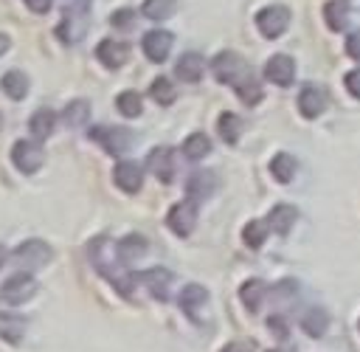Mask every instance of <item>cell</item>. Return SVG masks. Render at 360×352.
Listing matches in <instances>:
<instances>
[{"mask_svg":"<svg viewBox=\"0 0 360 352\" xmlns=\"http://www.w3.org/2000/svg\"><path fill=\"white\" fill-rule=\"evenodd\" d=\"M87 253H90L93 268H96L110 284H115V290H118L121 296H129V293H132V284H135L138 276H132V273L127 270V262H124V256H121L118 242H112L110 237H96V239H90Z\"/></svg>","mask_w":360,"mask_h":352,"instance_id":"1","label":"cell"},{"mask_svg":"<svg viewBox=\"0 0 360 352\" xmlns=\"http://www.w3.org/2000/svg\"><path fill=\"white\" fill-rule=\"evenodd\" d=\"M90 3L93 0H68L65 3V14H62V23L56 28L62 42H68V45L82 42V37L90 28Z\"/></svg>","mask_w":360,"mask_h":352,"instance_id":"2","label":"cell"},{"mask_svg":"<svg viewBox=\"0 0 360 352\" xmlns=\"http://www.w3.org/2000/svg\"><path fill=\"white\" fill-rule=\"evenodd\" d=\"M211 70H214V76H217L222 84H233V87H236L245 76H250L245 59H242L236 51H219V54L211 59Z\"/></svg>","mask_w":360,"mask_h":352,"instance_id":"3","label":"cell"},{"mask_svg":"<svg viewBox=\"0 0 360 352\" xmlns=\"http://www.w3.org/2000/svg\"><path fill=\"white\" fill-rule=\"evenodd\" d=\"M11 163H14L17 172H22V175H34V172L45 163V152H42L39 141H31V138L14 141V146H11Z\"/></svg>","mask_w":360,"mask_h":352,"instance_id":"4","label":"cell"},{"mask_svg":"<svg viewBox=\"0 0 360 352\" xmlns=\"http://www.w3.org/2000/svg\"><path fill=\"white\" fill-rule=\"evenodd\" d=\"M287 25H290V11H287L284 6H278V3H270V6H264V8L256 14V28H259L267 39L281 37V34L287 31Z\"/></svg>","mask_w":360,"mask_h":352,"instance_id":"5","label":"cell"},{"mask_svg":"<svg viewBox=\"0 0 360 352\" xmlns=\"http://www.w3.org/2000/svg\"><path fill=\"white\" fill-rule=\"evenodd\" d=\"M14 259H17L20 268L37 270V268H42V265H48V262L53 259V251H51V245L42 242V239H25L22 245H17Z\"/></svg>","mask_w":360,"mask_h":352,"instance_id":"6","label":"cell"},{"mask_svg":"<svg viewBox=\"0 0 360 352\" xmlns=\"http://www.w3.org/2000/svg\"><path fill=\"white\" fill-rule=\"evenodd\" d=\"M90 138H96L104 146V152H110V155H124L132 144V132L124 127H93Z\"/></svg>","mask_w":360,"mask_h":352,"instance_id":"7","label":"cell"},{"mask_svg":"<svg viewBox=\"0 0 360 352\" xmlns=\"http://www.w3.org/2000/svg\"><path fill=\"white\" fill-rule=\"evenodd\" d=\"M194 222H197V203L194 200H183V203H174L166 214V225L172 228V234L177 237H188L194 231Z\"/></svg>","mask_w":360,"mask_h":352,"instance_id":"8","label":"cell"},{"mask_svg":"<svg viewBox=\"0 0 360 352\" xmlns=\"http://www.w3.org/2000/svg\"><path fill=\"white\" fill-rule=\"evenodd\" d=\"M34 290H37L34 276L17 273V276H11V279L3 282L0 296H3V301H8V304H22V301H28V298L34 296Z\"/></svg>","mask_w":360,"mask_h":352,"instance_id":"9","label":"cell"},{"mask_svg":"<svg viewBox=\"0 0 360 352\" xmlns=\"http://www.w3.org/2000/svg\"><path fill=\"white\" fill-rule=\"evenodd\" d=\"M172 42H174V37H172L169 31L155 28V31L143 34L141 48H143V54H146L149 62H163V59L169 56V51H172Z\"/></svg>","mask_w":360,"mask_h":352,"instance_id":"10","label":"cell"},{"mask_svg":"<svg viewBox=\"0 0 360 352\" xmlns=\"http://www.w3.org/2000/svg\"><path fill=\"white\" fill-rule=\"evenodd\" d=\"M264 76H267L273 84L287 87V84H292V79H295V62H292L287 54H276V56L267 59Z\"/></svg>","mask_w":360,"mask_h":352,"instance_id":"11","label":"cell"},{"mask_svg":"<svg viewBox=\"0 0 360 352\" xmlns=\"http://www.w3.org/2000/svg\"><path fill=\"white\" fill-rule=\"evenodd\" d=\"M298 110L304 118H318L326 110V90L318 84H304L298 93Z\"/></svg>","mask_w":360,"mask_h":352,"instance_id":"12","label":"cell"},{"mask_svg":"<svg viewBox=\"0 0 360 352\" xmlns=\"http://www.w3.org/2000/svg\"><path fill=\"white\" fill-rule=\"evenodd\" d=\"M112 177H115V186L124 189L127 194H135V191H141V186H143V169H141L135 161H121V163H115Z\"/></svg>","mask_w":360,"mask_h":352,"instance_id":"13","label":"cell"},{"mask_svg":"<svg viewBox=\"0 0 360 352\" xmlns=\"http://www.w3.org/2000/svg\"><path fill=\"white\" fill-rule=\"evenodd\" d=\"M96 56L104 68H121L129 59V45L121 39H101L96 48Z\"/></svg>","mask_w":360,"mask_h":352,"instance_id":"14","label":"cell"},{"mask_svg":"<svg viewBox=\"0 0 360 352\" xmlns=\"http://www.w3.org/2000/svg\"><path fill=\"white\" fill-rule=\"evenodd\" d=\"M146 166H149V172H152L158 180L169 183L172 175H174V155H172V149H169V146H155V149L149 152V158H146Z\"/></svg>","mask_w":360,"mask_h":352,"instance_id":"15","label":"cell"},{"mask_svg":"<svg viewBox=\"0 0 360 352\" xmlns=\"http://www.w3.org/2000/svg\"><path fill=\"white\" fill-rule=\"evenodd\" d=\"M214 189H217L214 172H194V175L186 180V194H188V200H194V203L208 200V197L214 194Z\"/></svg>","mask_w":360,"mask_h":352,"instance_id":"16","label":"cell"},{"mask_svg":"<svg viewBox=\"0 0 360 352\" xmlns=\"http://www.w3.org/2000/svg\"><path fill=\"white\" fill-rule=\"evenodd\" d=\"M202 70H205V59H202L200 54H194V51L183 54V56L177 59V65H174V73H177V79H183V82H188V84L200 82Z\"/></svg>","mask_w":360,"mask_h":352,"instance_id":"17","label":"cell"},{"mask_svg":"<svg viewBox=\"0 0 360 352\" xmlns=\"http://www.w3.org/2000/svg\"><path fill=\"white\" fill-rule=\"evenodd\" d=\"M138 282H143L146 287H149V293L155 296V298H166L169 296V284H172V273L169 270H163V268H149V270H143V273H138Z\"/></svg>","mask_w":360,"mask_h":352,"instance_id":"18","label":"cell"},{"mask_svg":"<svg viewBox=\"0 0 360 352\" xmlns=\"http://www.w3.org/2000/svg\"><path fill=\"white\" fill-rule=\"evenodd\" d=\"M295 220H298V208L290 206V203H278V206H273L270 214H267V225H270L273 231H278V234H287Z\"/></svg>","mask_w":360,"mask_h":352,"instance_id":"19","label":"cell"},{"mask_svg":"<svg viewBox=\"0 0 360 352\" xmlns=\"http://www.w3.org/2000/svg\"><path fill=\"white\" fill-rule=\"evenodd\" d=\"M208 301V293H205V287H200V284H186L183 287V293H180V307H183V313L188 315V318H200V307Z\"/></svg>","mask_w":360,"mask_h":352,"instance_id":"20","label":"cell"},{"mask_svg":"<svg viewBox=\"0 0 360 352\" xmlns=\"http://www.w3.org/2000/svg\"><path fill=\"white\" fill-rule=\"evenodd\" d=\"M28 130H31L34 141H45V138L56 130V113H53V110H48V107H39V110L31 115Z\"/></svg>","mask_w":360,"mask_h":352,"instance_id":"21","label":"cell"},{"mask_svg":"<svg viewBox=\"0 0 360 352\" xmlns=\"http://www.w3.org/2000/svg\"><path fill=\"white\" fill-rule=\"evenodd\" d=\"M28 76L22 73V70H8V73H3V79H0V87H3V93L8 96V99H14V101H20V99H25L28 96Z\"/></svg>","mask_w":360,"mask_h":352,"instance_id":"22","label":"cell"},{"mask_svg":"<svg viewBox=\"0 0 360 352\" xmlns=\"http://www.w3.org/2000/svg\"><path fill=\"white\" fill-rule=\"evenodd\" d=\"M323 20H326V25L332 31L346 28V23H349V6H346V0H329L323 6Z\"/></svg>","mask_w":360,"mask_h":352,"instance_id":"23","label":"cell"},{"mask_svg":"<svg viewBox=\"0 0 360 352\" xmlns=\"http://www.w3.org/2000/svg\"><path fill=\"white\" fill-rule=\"evenodd\" d=\"M264 293H267V287H264V282H262V279H248V282L242 284V290H239V296H242V304H245L250 313H256V310L262 307V298H264Z\"/></svg>","mask_w":360,"mask_h":352,"instance_id":"24","label":"cell"},{"mask_svg":"<svg viewBox=\"0 0 360 352\" xmlns=\"http://www.w3.org/2000/svg\"><path fill=\"white\" fill-rule=\"evenodd\" d=\"M62 118H65V124L73 127V130H76V127H84L87 118H90V101H87V99H73V101L65 107Z\"/></svg>","mask_w":360,"mask_h":352,"instance_id":"25","label":"cell"},{"mask_svg":"<svg viewBox=\"0 0 360 352\" xmlns=\"http://www.w3.org/2000/svg\"><path fill=\"white\" fill-rule=\"evenodd\" d=\"M217 132L225 144H236L239 141V132H242V118L236 113H222L217 118Z\"/></svg>","mask_w":360,"mask_h":352,"instance_id":"26","label":"cell"},{"mask_svg":"<svg viewBox=\"0 0 360 352\" xmlns=\"http://www.w3.org/2000/svg\"><path fill=\"white\" fill-rule=\"evenodd\" d=\"M208 152H211V141H208L205 132H191V135L183 141V155H186L188 161H200V158H205Z\"/></svg>","mask_w":360,"mask_h":352,"instance_id":"27","label":"cell"},{"mask_svg":"<svg viewBox=\"0 0 360 352\" xmlns=\"http://www.w3.org/2000/svg\"><path fill=\"white\" fill-rule=\"evenodd\" d=\"M270 175H273L278 183H290L292 175H295V158L287 155V152L273 155V161H270Z\"/></svg>","mask_w":360,"mask_h":352,"instance_id":"28","label":"cell"},{"mask_svg":"<svg viewBox=\"0 0 360 352\" xmlns=\"http://www.w3.org/2000/svg\"><path fill=\"white\" fill-rule=\"evenodd\" d=\"M267 231H270V225L264 222V220H250L245 228H242V239H245V245L248 248H262L264 245V239H267Z\"/></svg>","mask_w":360,"mask_h":352,"instance_id":"29","label":"cell"},{"mask_svg":"<svg viewBox=\"0 0 360 352\" xmlns=\"http://www.w3.org/2000/svg\"><path fill=\"white\" fill-rule=\"evenodd\" d=\"M118 248H121L124 262L129 265V262H135L138 256L146 253V237H141V234H127V237L118 242Z\"/></svg>","mask_w":360,"mask_h":352,"instance_id":"30","label":"cell"},{"mask_svg":"<svg viewBox=\"0 0 360 352\" xmlns=\"http://www.w3.org/2000/svg\"><path fill=\"white\" fill-rule=\"evenodd\" d=\"M301 327H304V332H307V335L321 338V335L326 332V327H329V315H326L323 310H309V313H304Z\"/></svg>","mask_w":360,"mask_h":352,"instance_id":"31","label":"cell"},{"mask_svg":"<svg viewBox=\"0 0 360 352\" xmlns=\"http://www.w3.org/2000/svg\"><path fill=\"white\" fill-rule=\"evenodd\" d=\"M233 90H236V96L242 99V104H248V107L262 101V84L256 82V76H253V73H250V76H245Z\"/></svg>","mask_w":360,"mask_h":352,"instance_id":"32","label":"cell"},{"mask_svg":"<svg viewBox=\"0 0 360 352\" xmlns=\"http://www.w3.org/2000/svg\"><path fill=\"white\" fill-rule=\"evenodd\" d=\"M174 8H177V0H143L141 11L149 20H166V17L174 14Z\"/></svg>","mask_w":360,"mask_h":352,"instance_id":"33","label":"cell"},{"mask_svg":"<svg viewBox=\"0 0 360 352\" xmlns=\"http://www.w3.org/2000/svg\"><path fill=\"white\" fill-rule=\"evenodd\" d=\"M149 96L158 101V104H163V107H169L172 101H174V96H177V90L172 87V82L166 79V76H158V79H152V87H149Z\"/></svg>","mask_w":360,"mask_h":352,"instance_id":"34","label":"cell"},{"mask_svg":"<svg viewBox=\"0 0 360 352\" xmlns=\"http://www.w3.org/2000/svg\"><path fill=\"white\" fill-rule=\"evenodd\" d=\"M115 104H118L121 115H127V118H135V115H141V110H143V101H141L138 90H124V93H118Z\"/></svg>","mask_w":360,"mask_h":352,"instance_id":"35","label":"cell"},{"mask_svg":"<svg viewBox=\"0 0 360 352\" xmlns=\"http://www.w3.org/2000/svg\"><path fill=\"white\" fill-rule=\"evenodd\" d=\"M0 335H3L6 341L17 344L20 335H22V321H20V318H3V324H0Z\"/></svg>","mask_w":360,"mask_h":352,"instance_id":"36","label":"cell"},{"mask_svg":"<svg viewBox=\"0 0 360 352\" xmlns=\"http://www.w3.org/2000/svg\"><path fill=\"white\" fill-rule=\"evenodd\" d=\"M132 20H135V11H132V8H118V11H112V17H110V23H112L115 28H132Z\"/></svg>","mask_w":360,"mask_h":352,"instance_id":"37","label":"cell"},{"mask_svg":"<svg viewBox=\"0 0 360 352\" xmlns=\"http://www.w3.org/2000/svg\"><path fill=\"white\" fill-rule=\"evenodd\" d=\"M343 82H346V90H349V93H352L354 99H360V68H354V70H349Z\"/></svg>","mask_w":360,"mask_h":352,"instance_id":"38","label":"cell"},{"mask_svg":"<svg viewBox=\"0 0 360 352\" xmlns=\"http://www.w3.org/2000/svg\"><path fill=\"white\" fill-rule=\"evenodd\" d=\"M346 54L352 59H360V31H354V34L346 37Z\"/></svg>","mask_w":360,"mask_h":352,"instance_id":"39","label":"cell"},{"mask_svg":"<svg viewBox=\"0 0 360 352\" xmlns=\"http://www.w3.org/2000/svg\"><path fill=\"white\" fill-rule=\"evenodd\" d=\"M25 6H28L34 14H45V11L53 6V0H25Z\"/></svg>","mask_w":360,"mask_h":352,"instance_id":"40","label":"cell"},{"mask_svg":"<svg viewBox=\"0 0 360 352\" xmlns=\"http://www.w3.org/2000/svg\"><path fill=\"white\" fill-rule=\"evenodd\" d=\"M219 352H253V344H248V341H231V344L222 346Z\"/></svg>","mask_w":360,"mask_h":352,"instance_id":"41","label":"cell"},{"mask_svg":"<svg viewBox=\"0 0 360 352\" xmlns=\"http://www.w3.org/2000/svg\"><path fill=\"white\" fill-rule=\"evenodd\" d=\"M270 329H276V335L278 338H287V327H284V321L276 315V318H270Z\"/></svg>","mask_w":360,"mask_h":352,"instance_id":"42","label":"cell"},{"mask_svg":"<svg viewBox=\"0 0 360 352\" xmlns=\"http://www.w3.org/2000/svg\"><path fill=\"white\" fill-rule=\"evenodd\" d=\"M6 51H8V37H6V34H0V56H3Z\"/></svg>","mask_w":360,"mask_h":352,"instance_id":"43","label":"cell"},{"mask_svg":"<svg viewBox=\"0 0 360 352\" xmlns=\"http://www.w3.org/2000/svg\"><path fill=\"white\" fill-rule=\"evenodd\" d=\"M3 262H6V248L0 245V268H3Z\"/></svg>","mask_w":360,"mask_h":352,"instance_id":"44","label":"cell"},{"mask_svg":"<svg viewBox=\"0 0 360 352\" xmlns=\"http://www.w3.org/2000/svg\"><path fill=\"white\" fill-rule=\"evenodd\" d=\"M267 352H287V349H267Z\"/></svg>","mask_w":360,"mask_h":352,"instance_id":"45","label":"cell"},{"mask_svg":"<svg viewBox=\"0 0 360 352\" xmlns=\"http://www.w3.org/2000/svg\"><path fill=\"white\" fill-rule=\"evenodd\" d=\"M0 127H3V115H0Z\"/></svg>","mask_w":360,"mask_h":352,"instance_id":"46","label":"cell"},{"mask_svg":"<svg viewBox=\"0 0 360 352\" xmlns=\"http://www.w3.org/2000/svg\"><path fill=\"white\" fill-rule=\"evenodd\" d=\"M357 329H360V321H357Z\"/></svg>","mask_w":360,"mask_h":352,"instance_id":"47","label":"cell"}]
</instances>
